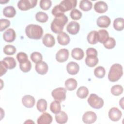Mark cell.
Here are the masks:
<instances>
[{
  "instance_id": "obj_1",
  "label": "cell",
  "mask_w": 124,
  "mask_h": 124,
  "mask_svg": "<svg viewBox=\"0 0 124 124\" xmlns=\"http://www.w3.org/2000/svg\"><path fill=\"white\" fill-rule=\"evenodd\" d=\"M68 18L63 14L60 16L55 17L51 24V30L55 33H60L62 32L64 25L68 22Z\"/></svg>"
},
{
  "instance_id": "obj_2",
  "label": "cell",
  "mask_w": 124,
  "mask_h": 124,
  "mask_svg": "<svg viewBox=\"0 0 124 124\" xmlns=\"http://www.w3.org/2000/svg\"><path fill=\"white\" fill-rule=\"evenodd\" d=\"M43 30L42 28L35 24H30L25 29L26 35L30 39L38 40L41 38L43 34Z\"/></svg>"
},
{
  "instance_id": "obj_3",
  "label": "cell",
  "mask_w": 124,
  "mask_h": 124,
  "mask_svg": "<svg viewBox=\"0 0 124 124\" xmlns=\"http://www.w3.org/2000/svg\"><path fill=\"white\" fill-rule=\"evenodd\" d=\"M123 75V67L119 63L113 64L109 70L108 74V80L112 82L119 80Z\"/></svg>"
},
{
  "instance_id": "obj_4",
  "label": "cell",
  "mask_w": 124,
  "mask_h": 124,
  "mask_svg": "<svg viewBox=\"0 0 124 124\" xmlns=\"http://www.w3.org/2000/svg\"><path fill=\"white\" fill-rule=\"evenodd\" d=\"M87 101L91 107L95 109H100L104 105L103 99L94 93L90 94Z\"/></svg>"
},
{
  "instance_id": "obj_5",
  "label": "cell",
  "mask_w": 124,
  "mask_h": 124,
  "mask_svg": "<svg viewBox=\"0 0 124 124\" xmlns=\"http://www.w3.org/2000/svg\"><path fill=\"white\" fill-rule=\"evenodd\" d=\"M66 89L63 87H59L53 90L51 93L53 98L60 102L64 101L66 99Z\"/></svg>"
},
{
  "instance_id": "obj_6",
  "label": "cell",
  "mask_w": 124,
  "mask_h": 124,
  "mask_svg": "<svg viewBox=\"0 0 124 124\" xmlns=\"http://www.w3.org/2000/svg\"><path fill=\"white\" fill-rule=\"evenodd\" d=\"M37 2L36 0H21L18 2L17 6L22 11H27L34 7Z\"/></svg>"
},
{
  "instance_id": "obj_7",
  "label": "cell",
  "mask_w": 124,
  "mask_h": 124,
  "mask_svg": "<svg viewBox=\"0 0 124 124\" xmlns=\"http://www.w3.org/2000/svg\"><path fill=\"white\" fill-rule=\"evenodd\" d=\"M76 0H64L61 2L59 6L63 12L75 9L77 6Z\"/></svg>"
},
{
  "instance_id": "obj_8",
  "label": "cell",
  "mask_w": 124,
  "mask_h": 124,
  "mask_svg": "<svg viewBox=\"0 0 124 124\" xmlns=\"http://www.w3.org/2000/svg\"><path fill=\"white\" fill-rule=\"evenodd\" d=\"M109 118L112 121L116 122L119 121L122 115V112L117 108L113 107L111 108L108 111Z\"/></svg>"
},
{
  "instance_id": "obj_9",
  "label": "cell",
  "mask_w": 124,
  "mask_h": 124,
  "mask_svg": "<svg viewBox=\"0 0 124 124\" xmlns=\"http://www.w3.org/2000/svg\"><path fill=\"white\" fill-rule=\"evenodd\" d=\"M97 119L96 114L92 111L86 112L82 116L83 122L87 124H90L94 123Z\"/></svg>"
},
{
  "instance_id": "obj_10",
  "label": "cell",
  "mask_w": 124,
  "mask_h": 124,
  "mask_svg": "<svg viewBox=\"0 0 124 124\" xmlns=\"http://www.w3.org/2000/svg\"><path fill=\"white\" fill-rule=\"evenodd\" d=\"M69 51L66 48H62L59 50L56 54V59L59 62H63L68 60Z\"/></svg>"
},
{
  "instance_id": "obj_11",
  "label": "cell",
  "mask_w": 124,
  "mask_h": 124,
  "mask_svg": "<svg viewBox=\"0 0 124 124\" xmlns=\"http://www.w3.org/2000/svg\"><path fill=\"white\" fill-rule=\"evenodd\" d=\"M80 29V25L77 22L71 21L68 23L66 27V31L72 35L77 34Z\"/></svg>"
},
{
  "instance_id": "obj_12",
  "label": "cell",
  "mask_w": 124,
  "mask_h": 124,
  "mask_svg": "<svg viewBox=\"0 0 124 124\" xmlns=\"http://www.w3.org/2000/svg\"><path fill=\"white\" fill-rule=\"evenodd\" d=\"M3 37L5 41L8 43L12 42L16 38V32L13 29H8L3 34Z\"/></svg>"
},
{
  "instance_id": "obj_13",
  "label": "cell",
  "mask_w": 124,
  "mask_h": 124,
  "mask_svg": "<svg viewBox=\"0 0 124 124\" xmlns=\"http://www.w3.org/2000/svg\"><path fill=\"white\" fill-rule=\"evenodd\" d=\"M110 18L106 16H99L96 21L97 26L100 28H108L110 25Z\"/></svg>"
},
{
  "instance_id": "obj_14",
  "label": "cell",
  "mask_w": 124,
  "mask_h": 124,
  "mask_svg": "<svg viewBox=\"0 0 124 124\" xmlns=\"http://www.w3.org/2000/svg\"><path fill=\"white\" fill-rule=\"evenodd\" d=\"M43 44L47 47H52L55 44L54 36L49 33H46L42 39Z\"/></svg>"
},
{
  "instance_id": "obj_15",
  "label": "cell",
  "mask_w": 124,
  "mask_h": 124,
  "mask_svg": "<svg viewBox=\"0 0 124 124\" xmlns=\"http://www.w3.org/2000/svg\"><path fill=\"white\" fill-rule=\"evenodd\" d=\"M22 103L26 108H32L35 103V100L34 97L30 95H26L22 98Z\"/></svg>"
},
{
  "instance_id": "obj_16",
  "label": "cell",
  "mask_w": 124,
  "mask_h": 124,
  "mask_svg": "<svg viewBox=\"0 0 124 124\" xmlns=\"http://www.w3.org/2000/svg\"><path fill=\"white\" fill-rule=\"evenodd\" d=\"M52 117L50 114L44 112L39 117L37 122L38 124H49L52 123Z\"/></svg>"
},
{
  "instance_id": "obj_17",
  "label": "cell",
  "mask_w": 124,
  "mask_h": 124,
  "mask_svg": "<svg viewBox=\"0 0 124 124\" xmlns=\"http://www.w3.org/2000/svg\"><path fill=\"white\" fill-rule=\"evenodd\" d=\"M36 71L40 75H45L48 71V65L44 61L36 63L35 66Z\"/></svg>"
},
{
  "instance_id": "obj_18",
  "label": "cell",
  "mask_w": 124,
  "mask_h": 124,
  "mask_svg": "<svg viewBox=\"0 0 124 124\" xmlns=\"http://www.w3.org/2000/svg\"><path fill=\"white\" fill-rule=\"evenodd\" d=\"M66 70L69 74L75 75L78 72L79 66L77 63L74 62H70L67 64Z\"/></svg>"
},
{
  "instance_id": "obj_19",
  "label": "cell",
  "mask_w": 124,
  "mask_h": 124,
  "mask_svg": "<svg viewBox=\"0 0 124 124\" xmlns=\"http://www.w3.org/2000/svg\"><path fill=\"white\" fill-rule=\"evenodd\" d=\"M94 9L97 13H103L108 10V6L105 2L103 1H99L94 4Z\"/></svg>"
},
{
  "instance_id": "obj_20",
  "label": "cell",
  "mask_w": 124,
  "mask_h": 124,
  "mask_svg": "<svg viewBox=\"0 0 124 124\" xmlns=\"http://www.w3.org/2000/svg\"><path fill=\"white\" fill-rule=\"evenodd\" d=\"M57 40L60 45L65 46L69 43L70 38L67 33L64 32H62L58 35Z\"/></svg>"
},
{
  "instance_id": "obj_21",
  "label": "cell",
  "mask_w": 124,
  "mask_h": 124,
  "mask_svg": "<svg viewBox=\"0 0 124 124\" xmlns=\"http://www.w3.org/2000/svg\"><path fill=\"white\" fill-rule=\"evenodd\" d=\"M5 67L9 69H14L16 65V62L15 59L13 57H7L1 61Z\"/></svg>"
},
{
  "instance_id": "obj_22",
  "label": "cell",
  "mask_w": 124,
  "mask_h": 124,
  "mask_svg": "<svg viewBox=\"0 0 124 124\" xmlns=\"http://www.w3.org/2000/svg\"><path fill=\"white\" fill-rule=\"evenodd\" d=\"M55 118L57 123L60 124H65L68 120V116L63 111H60L59 113L56 114Z\"/></svg>"
},
{
  "instance_id": "obj_23",
  "label": "cell",
  "mask_w": 124,
  "mask_h": 124,
  "mask_svg": "<svg viewBox=\"0 0 124 124\" xmlns=\"http://www.w3.org/2000/svg\"><path fill=\"white\" fill-rule=\"evenodd\" d=\"M71 56L74 59L77 60H80L84 57V53L82 49L76 47L72 49L71 52Z\"/></svg>"
},
{
  "instance_id": "obj_24",
  "label": "cell",
  "mask_w": 124,
  "mask_h": 124,
  "mask_svg": "<svg viewBox=\"0 0 124 124\" xmlns=\"http://www.w3.org/2000/svg\"><path fill=\"white\" fill-rule=\"evenodd\" d=\"M65 89L68 91H73L76 89L78 82L77 80L73 78L67 79L65 82Z\"/></svg>"
},
{
  "instance_id": "obj_25",
  "label": "cell",
  "mask_w": 124,
  "mask_h": 124,
  "mask_svg": "<svg viewBox=\"0 0 124 124\" xmlns=\"http://www.w3.org/2000/svg\"><path fill=\"white\" fill-rule=\"evenodd\" d=\"M3 15L9 18L14 17L16 15V10L14 7L12 6H8L5 7L3 10Z\"/></svg>"
},
{
  "instance_id": "obj_26",
  "label": "cell",
  "mask_w": 124,
  "mask_h": 124,
  "mask_svg": "<svg viewBox=\"0 0 124 124\" xmlns=\"http://www.w3.org/2000/svg\"><path fill=\"white\" fill-rule=\"evenodd\" d=\"M88 42L92 45L96 44L98 42V32L95 31H91L87 35Z\"/></svg>"
},
{
  "instance_id": "obj_27",
  "label": "cell",
  "mask_w": 124,
  "mask_h": 124,
  "mask_svg": "<svg viewBox=\"0 0 124 124\" xmlns=\"http://www.w3.org/2000/svg\"><path fill=\"white\" fill-rule=\"evenodd\" d=\"M98 42L104 44L109 38V34L108 31L106 30H100L98 31Z\"/></svg>"
},
{
  "instance_id": "obj_28",
  "label": "cell",
  "mask_w": 124,
  "mask_h": 124,
  "mask_svg": "<svg viewBox=\"0 0 124 124\" xmlns=\"http://www.w3.org/2000/svg\"><path fill=\"white\" fill-rule=\"evenodd\" d=\"M113 27L117 31H121L124 28V20L123 18H117L113 22Z\"/></svg>"
},
{
  "instance_id": "obj_29",
  "label": "cell",
  "mask_w": 124,
  "mask_h": 124,
  "mask_svg": "<svg viewBox=\"0 0 124 124\" xmlns=\"http://www.w3.org/2000/svg\"><path fill=\"white\" fill-rule=\"evenodd\" d=\"M86 64L89 67H94L98 62V59L95 56H87L85 60Z\"/></svg>"
},
{
  "instance_id": "obj_30",
  "label": "cell",
  "mask_w": 124,
  "mask_h": 124,
  "mask_svg": "<svg viewBox=\"0 0 124 124\" xmlns=\"http://www.w3.org/2000/svg\"><path fill=\"white\" fill-rule=\"evenodd\" d=\"M89 93V90L88 88L85 86L80 87L77 91V95L81 99H84L86 98Z\"/></svg>"
},
{
  "instance_id": "obj_31",
  "label": "cell",
  "mask_w": 124,
  "mask_h": 124,
  "mask_svg": "<svg viewBox=\"0 0 124 124\" xmlns=\"http://www.w3.org/2000/svg\"><path fill=\"white\" fill-rule=\"evenodd\" d=\"M79 8L84 11H88L91 10L93 4L91 1L88 0H83L80 1Z\"/></svg>"
},
{
  "instance_id": "obj_32",
  "label": "cell",
  "mask_w": 124,
  "mask_h": 124,
  "mask_svg": "<svg viewBox=\"0 0 124 124\" xmlns=\"http://www.w3.org/2000/svg\"><path fill=\"white\" fill-rule=\"evenodd\" d=\"M61 109V106L60 102L57 100L53 101L50 105V111L55 114L59 113Z\"/></svg>"
},
{
  "instance_id": "obj_33",
  "label": "cell",
  "mask_w": 124,
  "mask_h": 124,
  "mask_svg": "<svg viewBox=\"0 0 124 124\" xmlns=\"http://www.w3.org/2000/svg\"><path fill=\"white\" fill-rule=\"evenodd\" d=\"M47 102L44 99H40L37 102V108L41 112H44L47 108Z\"/></svg>"
},
{
  "instance_id": "obj_34",
  "label": "cell",
  "mask_w": 124,
  "mask_h": 124,
  "mask_svg": "<svg viewBox=\"0 0 124 124\" xmlns=\"http://www.w3.org/2000/svg\"><path fill=\"white\" fill-rule=\"evenodd\" d=\"M36 20L41 23H45L46 22L48 19V16L47 15L43 12H37L35 15Z\"/></svg>"
},
{
  "instance_id": "obj_35",
  "label": "cell",
  "mask_w": 124,
  "mask_h": 124,
  "mask_svg": "<svg viewBox=\"0 0 124 124\" xmlns=\"http://www.w3.org/2000/svg\"><path fill=\"white\" fill-rule=\"evenodd\" d=\"M106 74L105 68L101 66H98L95 68L94 70V74L95 76L99 78H103Z\"/></svg>"
},
{
  "instance_id": "obj_36",
  "label": "cell",
  "mask_w": 124,
  "mask_h": 124,
  "mask_svg": "<svg viewBox=\"0 0 124 124\" xmlns=\"http://www.w3.org/2000/svg\"><path fill=\"white\" fill-rule=\"evenodd\" d=\"M16 51V49L13 45H6L3 48L4 53L7 55H14Z\"/></svg>"
},
{
  "instance_id": "obj_37",
  "label": "cell",
  "mask_w": 124,
  "mask_h": 124,
  "mask_svg": "<svg viewBox=\"0 0 124 124\" xmlns=\"http://www.w3.org/2000/svg\"><path fill=\"white\" fill-rule=\"evenodd\" d=\"M19 67L22 72L24 73L28 72L30 71L31 68V62L28 60L25 62L19 63Z\"/></svg>"
},
{
  "instance_id": "obj_38",
  "label": "cell",
  "mask_w": 124,
  "mask_h": 124,
  "mask_svg": "<svg viewBox=\"0 0 124 124\" xmlns=\"http://www.w3.org/2000/svg\"><path fill=\"white\" fill-rule=\"evenodd\" d=\"M123 92V88L120 85H115L111 88V93L115 96H119Z\"/></svg>"
},
{
  "instance_id": "obj_39",
  "label": "cell",
  "mask_w": 124,
  "mask_h": 124,
  "mask_svg": "<svg viewBox=\"0 0 124 124\" xmlns=\"http://www.w3.org/2000/svg\"><path fill=\"white\" fill-rule=\"evenodd\" d=\"M42 59L43 57L42 54L38 52H33L31 55V59L35 63H38L41 62Z\"/></svg>"
},
{
  "instance_id": "obj_40",
  "label": "cell",
  "mask_w": 124,
  "mask_h": 124,
  "mask_svg": "<svg viewBox=\"0 0 124 124\" xmlns=\"http://www.w3.org/2000/svg\"><path fill=\"white\" fill-rule=\"evenodd\" d=\"M103 45L105 48L107 49H112L115 47L116 45V41L113 38L109 37Z\"/></svg>"
},
{
  "instance_id": "obj_41",
  "label": "cell",
  "mask_w": 124,
  "mask_h": 124,
  "mask_svg": "<svg viewBox=\"0 0 124 124\" xmlns=\"http://www.w3.org/2000/svg\"><path fill=\"white\" fill-rule=\"evenodd\" d=\"M82 13L78 9H73L70 14V17L74 20H79L82 17Z\"/></svg>"
},
{
  "instance_id": "obj_42",
  "label": "cell",
  "mask_w": 124,
  "mask_h": 124,
  "mask_svg": "<svg viewBox=\"0 0 124 124\" xmlns=\"http://www.w3.org/2000/svg\"><path fill=\"white\" fill-rule=\"evenodd\" d=\"M52 2L50 0H41L40 2V6L44 10H47L51 6Z\"/></svg>"
},
{
  "instance_id": "obj_43",
  "label": "cell",
  "mask_w": 124,
  "mask_h": 124,
  "mask_svg": "<svg viewBox=\"0 0 124 124\" xmlns=\"http://www.w3.org/2000/svg\"><path fill=\"white\" fill-rule=\"evenodd\" d=\"M16 58L19 63L25 62L28 60L27 55L23 52L18 53L16 55Z\"/></svg>"
},
{
  "instance_id": "obj_44",
  "label": "cell",
  "mask_w": 124,
  "mask_h": 124,
  "mask_svg": "<svg viewBox=\"0 0 124 124\" xmlns=\"http://www.w3.org/2000/svg\"><path fill=\"white\" fill-rule=\"evenodd\" d=\"M64 13L62 10L60 8L59 5H56L52 10V14L55 16H60L63 14H64Z\"/></svg>"
},
{
  "instance_id": "obj_45",
  "label": "cell",
  "mask_w": 124,
  "mask_h": 124,
  "mask_svg": "<svg viewBox=\"0 0 124 124\" xmlns=\"http://www.w3.org/2000/svg\"><path fill=\"white\" fill-rule=\"evenodd\" d=\"M10 25V21L6 19H1L0 20V31H2Z\"/></svg>"
},
{
  "instance_id": "obj_46",
  "label": "cell",
  "mask_w": 124,
  "mask_h": 124,
  "mask_svg": "<svg viewBox=\"0 0 124 124\" xmlns=\"http://www.w3.org/2000/svg\"><path fill=\"white\" fill-rule=\"evenodd\" d=\"M86 55L87 56H97V50L93 47L88 48L86 50Z\"/></svg>"
},
{
  "instance_id": "obj_47",
  "label": "cell",
  "mask_w": 124,
  "mask_h": 124,
  "mask_svg": "<svg viewBox=\"0 0 124 124\" xmlns=\"http://www.w3.org/2000/svg\"><path fill=\"white\" fill-rule=\"evenodd\" d=\"M7 68L5 67V66L2 63V62L0 61V76L1 77L2 75L5 74V73L7 72Z\"/></svg>"
},
{
  "instance_id": "obj_48",
  "label": "cell",
  "mask_w": 124,
  "mask_h": 124,
  "mask_svg": "<svg viewBox=\"0 0 124 124\" xmlns=\"http://www.w3.org/2000/svg\"><path fill=\"white\" fill-rule=\"evenodd\" d=\"M123 100H124V98H122L120 100L119 104H120V106H121V107L122 108L124 109V107H123V105H124V103H123L124 101H123Z\"/></svg>"
}]
</instances>
